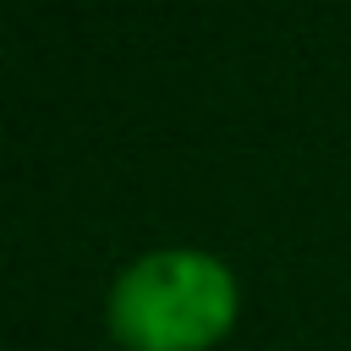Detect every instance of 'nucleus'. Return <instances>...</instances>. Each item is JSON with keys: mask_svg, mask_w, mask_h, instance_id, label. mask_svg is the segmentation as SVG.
I'll return each instance as SVG.
<instances>
[{"mask_svg": "<svg viewBox=\"0 0 351 351\" xmlns=\"http://www.w3.org/2000/svg\"><path fill=\"white\" fill-rule=\"evenodd\" d=\"M236 324V269L192 241H165L126 258L104 291V329L121 351H219Z\"/></svg>", "mask_w": 351, "mask_h": 351, "instance_id": "obj_1", "label": "nucleus"}]
</instances>
